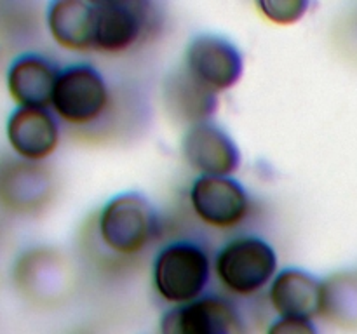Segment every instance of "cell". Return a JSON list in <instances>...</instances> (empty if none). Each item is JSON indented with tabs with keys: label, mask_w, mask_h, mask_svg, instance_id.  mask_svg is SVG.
Returning <instances> with one entry per match:
<instances>
[{
	"label": "cell",
	"mask_w": 357,
	"mask_h": 334,
	"mask_svg": "<svg viewBox=\"0 0 357 334\" xmlns=\"http://www.w3.org/2000/svg\"><path fill=\"white\" fill-rule=\"evenodd\" d=\"M59 122L79 131L105 129L117 117L115 90L98 66L87 61L63 66L51 100Z\"/></svg>",
	"instance_id": "1"
},
{
	"label": "cell",
	"mask_w": 357,
	"mask_h": 334,
	"mask_svg": "<svg viewBox=\"0 0 357 334\" xmlns=\"http://www.w3.org/2000/svg\"><path fill=\"white\" fill-rule=\"evenodd\" d=\"M162 216L152 200L139 191L128 190L108 198L96 216L101 246L121 257L145 253L162 235Z\"/></svg>",
	"instance_id": "2"
},
{
	"label": "cell",
	"mask_w": 357,
	"mask_h": 334,
	"mask_svg": "<svg viewBox=\"0 0 357 334\" xmlns=\"http://www.w3.org/2000/svg\"><path fill=\"white\" fill-rule=\"evenodd\" d=\"M213 277V257L197 239L169 240L153 256V289L169 306L187 305L208 294Z\"/></svg>",
	"instance_id": "3"
},
{
	"label": "cell",
	"mask_w": 357,
	"mask_h": 334,
	"mask_svg": "<svg viewBox=\"0 0 357 334\" xmlns=\"http://www.w3.org/2000/svg\"><path fill=\"white\" fill-rule=\"evenodd\" d=\"M279 271V256L267 239L243 233L227 240L213 256V273L234 299H246L268 289Z\"/></svg>",
	"instance_id": "4"
},
{
	"label": "cell",
	"mask_w": 357,
	"mask_h": 334,
	"mask_svg": "<svg viewBox=\"0 0 357 334\" xmlns=\"http://www.w3.org/2000/svg\"><path fill=\"white\" fill-rule=\"evenodd\" d=\"M94 51L101 54H126L162 28L160 6L150 0H94Z\"/></svg>",
	"instance_id": "5"
},
{
	"label": "cell",
	"mask_w": 357,
	"mask_h": 334,
	"mask_svg": "<svg viewBox=\"0 0 357 334\" xmlns=\"http://www.w3.org/2000/svg\"><path fill=\"white\" fill-rule=\"evenodd\" d=\"M180 66L195 82L220 94L234 89L243 79L244 56L230 38L202 31L188 40Z\"/></svg>",
	"instance_id": "6"
},
{
	"label": "cell",
	"mask_w": 357,
	"mask_h": 334,
	"mask_svg": "<svg viewBox=\"0 0 357 334\" xmlns=\"http://www.w3.org/2000/svg\"><path fill=\"white\" fill-rule=\"evenodd\" d=\"M159 334H250V329L236 299L208 292L187 305L164 310Z\"/></svg>",
	"instance_id": "7"
},
{
	"label": "cell",
	"mask_w": 357,
	"mask_h": 334,
	"mask_svg": "<svg viewBox=\"0 0 357 334\" xmlns=\"http://www.w3.org/2000/svg\"><path fill=\"white\" fill-rule=\"evenodd\" d=\"M195 218L216 230H234L251 212V195L234 176H197L188 190Z\"/></svg>",
	"instance_id": "8"
},
{
	"label": "cell",
	"mask_w": 357,
	"mask_h": 334,
	"mask_svg": "<svg viewBox=\"0 0 357 334\" xmlns=\"http://www.w3.org/2000/svg\"><path fill=\"white\" fill-rule=\"evenodd\" d=\"M14 282L17 291L42 305L65 298L73 285V268L70 261L51 247H33L17 257L14 264Z\"/></svg>",
	"instance_id": "9"
},
{
	"label": "cell",
	"mask_w": 357,
	"mask_h": 334,
	"mask_svg": "<svg viewBox=\"0 0 357 334\" xmlns=\"http://www.w3.org/2000/svg\"><path fill=\"white\" fill-rule=\"evenodd\" d=\"M56 193V180L44 162L20 157L0 160V205L16 214H35L49 205Z\"/></svg>",
	"instance_id": "10"
},
{
	"label": "cell",
	"mask_w": 357,
	"mask_h": 334,
	"mask_svg": "<svg viewBox=\"0 0 357 334\" xmlns=\"http://www.w3.org/2000/svg\"><path fill=\"white\" fill-rule=\"evenodd\" d=\"M180 148L183 160L197 176H232L243 162L232 134L213 120L185 129Z\"/></svg>",
	"instance_id": "11"
},
{
	"label": "cell",
	"mask_w": 357,
	"mask_h": 334,
	"mask_svg": "<svg viewBox=\"0 0 357 334\" xmlns=\"http://www.w3.org/2000/svg\"><path fill=\"white\" fill-rule=\"evenodd\" d=\"M6 134L14 155L30 162H44L58 150L61 122L51 108L16 106L7 117Z\"/></svg>",
	"instance_id": "12"
},
{
	"label": "cell",
	"mask_w": 357,
	"mask_h": 334,
	"mask_svg": "<svg viewBox=\"0 0 357 334\" xmlns=\"http://www.w3.org/2000/svg\"><path fill=\"white\" fill-rule=\"evenodd\" d=\"M267 296L278 317L316 320L323 308V278L305 268H282L268 285Z\"/></svg>",
	"instance_id": "13"
},
{
	"label": "cell",
	"mask_w": 357,
	"mask_h": 334,
	"mask_svg": "<svg viewBox=\"0 0 357 334\" xmlns=\"http://www.w3.org/2000/svg\"><path fill=\"white\" fill-rule=\"evenodd\" d=\"M61 66L40 52H23L10 61L6 73L9 96L17 106L51 108Z\"/></svg>",
	"instance_id": "14"
},
{
	"label": "cell",
	"mask_w": 357,
	"mask_h": 334,
	"mask_svg": "<svg viewBox=\"0 0 357 334\" xmlns=\"http://www.w3.org/2000/svg\"><path fill=\"white\" fill-rule=\"evenodd\" d=\"M94 0H54L45 9L52 40L73 52L94 51Z\"/></svg>",
	"instance_id": "15"
},
{
	"label": "cell",
	"mask_w": 357,
	"mask_h": 334,
	"mask_svg": "<svg viewBox=\"0 0 357 334\" xmlns=\"http://www.w3.org/2000/svg\"><path fill=\"white\" fill-rule=\"evenodd\" d=\"M162 100L167 113L185 129L213 120L218 108V94L195 82L181 66L164 79Z\"/></svg>",
	"instance_id": "16"
},
{
	"label": "cell",
	"mask_w": 357,
	"mask_h": 334,
	"mask_svg": "<svg viewBox=\"0 0 357 334\" xmlns=\"http://www.w3.org/2000/svg\"><path fill=\"white\" fill-rule=\"evenodd\" d=\"M321 317L338 326H357V275L335 273L323 278Z\"/></svg>",
	"instance_id": "17"
},
{
	"label": "cell",
	"mask_w": 357,
	"mask_h": 334,
	"mask_svg": "<svg viewBox=\"0 0 357 334\" xmlns=\"http://www.w3.org/2000/svg\"><path fill=\"white\" fill-rule=\"evenodd\" d=\"M258 13L274 24L288 26L298 23L309 13V0H260L255 3Z\"/></svg>",
	"instance_id": "18"
},
{
	"label": "cell",
	"mask_w": 357,
	"mask_h": 334,
	"mask_svg": "<svg viewBox=\"0 0 357 334\" xmlns=\"http://www.w3.org/2000/svg\"><path fill=\"white\" fill-rule=\"evenodd\" d=\"M265 334H319L316 322L305 319H282L272 320Z\"/></svg>",
	"instance_id": "19"
}]
</instances>
